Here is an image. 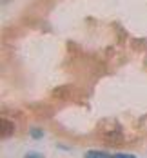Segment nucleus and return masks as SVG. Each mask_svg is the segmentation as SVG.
I'll return each mask as SVG.
<instances>
[{
	"mask_svg": "<svg viewBox=\"0 0 147 158\" xmlns=\"http://www.w3.org/2000/svg\"><path fill=\"white\" fill-rule=\"evenodd\" d=\"M26 158H44V155H40V153H27Z\"/></svg>",
	"mask_w": 147,
	"mask_h": 158,
	"instance_id": "nucleus-4",
	"label": "nucleus"
},
{
	"mask_svg": "<svg viewBox=\"0 0 147 158\" xmlns=\"http://www.w3.org/2000/svg\"><path fill=\"white\" fill-rule=\"evenodd\" d=\"M31 136H33V138H42V131H35V129H33Z\"/></svg>",
	"mask_w": 147,
	"mask_h": 158,
	"instance_id": "nucleus-5",
	"label": "nucleus"
},
{
	"mask_svg": "<svg viewBox=\"0 0 147 158\" xmlns=\"http://www.w3.org/2000/svg\"><path fill=\"white\" fill-rule=\"evenodd\" d=\"M84 158H109L107 153H104V151H87Z\"/></svg>",
	"mask_w": 147,
	"mask_h": 158,
	"instance_id": "nucleus-2",
	"label": "nucleus"
},
{
	"mask_svg": "<svg viewBox=\"0 0 147 158\" xmlns=\"http://www.w3.org/2000/svg\"><path fill=\"white\" fill-rule=\"evenodd\" d=\"M109 158H136V156L129 155V153H116V155H111Z\"/></svg>",
	"mask_w": 147,
	"mask_h": 158,
	"instance_id": "nucleus-3",
	"label": "nucleus"
},
{
	"mask_svg": "<svg viewBox=\"0 0 147 158\" xmlns=\"http://www.w3.org/2000/svg\"><path fill=\"white\" fill-rule=\"evenodd\" d=\"M0 127H2V140H6V138H9L11 135H13V131H15V126L9 122V120H2L0 122Z\"/></svg>",
	"mask_w": 147,
	"mask_h": 158,
	"instance_id": "nucleus-1",
	"label": "nucleus"
}]
</instances>
